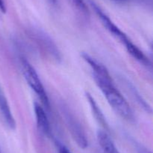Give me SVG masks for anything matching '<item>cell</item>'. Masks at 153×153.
<instances>
[{
    "instance_id": "cell-8",
    "label": "cell",
    "mask_w": 153,
    "mask_h": 153,
    "mask_svg": "<svg viewBox=\"0 0 153 153\" xmlns=\"http://www.w3.org/2000/svg\"><path fill=\"white\" fill-rule=\"evenodd\" d=\"M34 34H35V38L36 40H37V41L38 42L39 44L41 45V47L44 50H46L47 53H49L52 56H54L55 58H59V52L49 37H47L44 33H41L40 32H37Z\"/></svg>"
},
{
    "instance_id": "cell-7",
    "label": "cell",
    "mask_w": 153,
    "mask_h": 153,
    "mask_svg": "<svg viewBox=\"0 0 153 153\" xmlns=\"http://www.w3.org/2000/svg\"><path fill=\"white\" fill-rule=\"evenodd\" d=\"M97 140L104 153H120L108 134L103 130L97 132Z\"/></svg>"
},
{
    "instance_id": "cell-5",
    "label": "cell",
    "mask_w": 153,
    "mask_h": 153,
    "mask_svg": "<svg viewBox=\"0 0 153 153\" xmlns=\"http://www.w3.org/2000/svg\"><path fill=\"white\" fill-rule=\"evenodd\" d=\"M34 110L37 128L43 134L49 136L51 133V128L44 108L37 102H34Z\"/></svg>"
},
{
    "instance_id": "cell-12",
    "label": "cell",
    "mask_w": 153,
    "mask_h": 153,
    "mask_svg": "<svg viewBox=\"0 0 153 153\" xmlns=\"http://www.w3.org/2000/svg\"><path fill=\"white\" fill-rule=\"evenodd\" d=\"M59 153H71L70 150L65 146H59Z\"/></svg>"
},
{
    "instance_id": "cell-14",
    "label": "cell",
    "mask_w": 153,
    "mask_h": 153,
    "mask_svg": "<svg viewBox=\"0 0 153 153\" xmlns=\"http://www.w3.org/2000/svg\"><path fill=\"white\" fill-rule=\"evenodd\" d=\"M116 2H120V3H125V2H138L142 1V0H112Z\"/></svg>"
},
{
    "instance_id": "cell-3",
    "label": "cell",
    "mask_w": 153,
    "mask_h": 153,
    "mask_svg": "<svg viewBox=\"0 0 153 153\" xmlns=\"http://www.w3.org/2000/svg\"><path fill=\"white\" fill-rule=\"evenodd\" d=\"M22 64V71L24 78L30 88L35 92L37 97L40 98V101L44 106L49 109V100L48 98L47 93L45 90L44 86L40 80V76L37 74L35 69L28 62L27 60L23 59L21 62Z\"/></svg>"
},
{
    "instance_id": "cell-13",
    "label": "cell",
    "mask_w": 153,
    "mask_h": 153,
    "mask_svg": "<svg viewBox=\"0 0 153 153\" xmlns=\"http://www.w3.org/2000/svg\"><path fill=\"white\" fill-rule=\"evenodd\" d=\"M0 10L2 13H5L6 11V6L4 4V2L3 0H0Z\"/></svg>"
},
{
    "instance_id": "cell-6",
    "label": "cell",
    "mask_w": 153,
    "mask_h": 153,
    "mask_svg": "<svg viewBox=\"0 0 153 153\" xmlns=\"http://www.w3.org/2000/svg\"><path fill=\"white\" fill-rule=\"evenodd\" d=\"M0 114L6 125L10 129L14 130L16 128V122L7 102V98L1 86H0Z\"/></svg>"
},
{
    "instance_id": "cell-9",
    "label": "cell",
    "mask_w": 153,
    "mask_h": 153,
    "mask_svg": "<svg viewBox=\"0 0 153 153\" xmlns=\"http://www.w3.org/2000/svg\"><path fill=\"white\" fill-rule=\"evenodd\" d=\"M86 97H87V99H88V102H89L90 105H91V109H92V111L94 112L96 118L98 120L99 122H100V124L105 126L106 125L105 118L102 112V111L100 110V106L97 105V102L95 101L94 98H93L92 96L91 95V94H89V93H86Z\"/></svg>"
},
{
    "instance_id": "cell-4",
    "label": "cell",
    "mask_w": 153,
    "mask_h": 153,
    "mask_svg": "<svg viewBox=\"0 0 153 153\" xmlns=\"http://www.w3.org/2000/svg\"><path fill=\"white\" fill-rule=\"evenodd\" d=\"M61 113L75 142L80 148H86L88 146V140L80 122L66 106H61Z\"/></svg>"
},
{
    "instance_id": "cell-11",
    "label": "cell",
    "mask_w": 153,
    "mask_h": 153,
    "mask_svg": "<svg viewBox=\"0 0 153 153\" xmlns=\"http://www.w3.org/2000/svg\"><path fill=\"white\" fill-rule=\"evenodd\" d=\"M137 153H152V152L150 150H149L147 148H146V147L142 145L137 146Z\"/></svg>"
},
{
    "instance_id": "cell-1",
    "label": "cell",
    "mask_w": 153,
    "mask_h": 153,
    "mask_svg": "<svg viewBox=\"0 0 153 153\" xmlns=\"http://www.w3.org/2000/svg\"><path fill=\"white\" fill-rule=\"evenodd\" d=\"M82 56L91 67L94 80L111 107L121 118L127 121H133L134 116L132 110L126 99L115 86L107 68L89 54L84 52Z\"/></svg>"
},
{
    "instance_id": "cell-15",
    "label": "cell",
    "mask_w": 153,
    "mask_h": 153,
    "mask_svg": "<svg viewBox=\"0 0 153 153\" xmlns=\"http://www.w3.org/2000/svg\"><path fill=\"white\" fill-rule=\"evenodd\" d=\"M49 3H50L51 4H56L57 0H46Z\"/></svg>"
},
{
    "instance_id": "cell-2",
    "label": "cell",
    "mask_w": 153,
    "mask_h": 153,
    "mask_svg": "<svg viewBox=\"0 0 153 153\" xmlns=\"http://www.w3.org/2000/svg\"><path fill=\"white\" fill-rule=\"evenodd\" d=\"M90 4H91V8H93V10H94V12L96 13V14L97 15V16L99 17V19L100 20V21L102 22V24L104 26L105 28L111 33L113 36H114L117 39L120 40L123 44L124 45V46L126 47V50L128 51V53L133 57V58H135L136 60H137L138 62H140V63L143 64H146L148 65L149 64V61L147 57L145 56V54L143 53V52L142 50H140V48L138 46H136L129 38H128V36L110 19L108 16L106 14V13H105L103 11L102 9L97 4H96L94 2L90 1Z\"/></svg>"
},
{
    "instance_id": "cell-16",
    "label": "cell",
    "mask_w": 153,
    "mask_h": 153,
    "mask_svg": "<svg viewBox=\"0 0 153 153\" xmlns=\"http://www.w3.org/2000/svg\"><path fill=\"white\" fill-rule=\"evenodd\" d=\"M0 153H1V149H0Z\"/></svg>"
},
{
    "instance_id": "cell-10",
    "label": "cell",
    "mask_w": 153,
    "mask_h": 153,
    "mask_svg": "<svg viewBox=\"0 0 153 153\" xmlns=\"http://www.w3.org/2000/svg\"><path fill=\"white\" fill-rule=\"evenodd\" d=\"M70 1L80 11L83 12V13L88 12V7L84 0H70Z\"/></svg>"
}]
</instances>
